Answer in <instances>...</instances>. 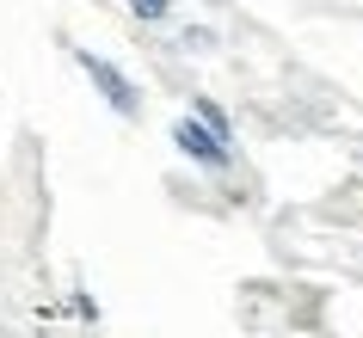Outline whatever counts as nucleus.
I'll return each instance as SVG.
<instances>
[{"label": "nucleus", "mask_w": 363, "mask_h": 338, "mask_svg": "<svg viewBox=\"0 0 363 338\" xmlns=\"http://www.w3.org/2000/svg\"><path fill=\"white\" fill-rule=\"evenodd\" d=\"M74 62H80V74L93 80L99 93H105V105H111V111H117V117H135V105H142V93H135L130 80L117 74L111 62H105V56H93V50H74Z\"/></svg>", "instance_id": "f257e3e1"}, {"label": "nucleus", "mask_w": 363, "mask_h": 338, "mask_svg": "<svg viewBox=\"0 0 363 338\" xmlns=\"http://www.w3.org/2000/svg\"><path fill=\"white\" fill-rule=\"evenodd\" d=\"M172 142L191 154L197 167H210V172H222V167H228V142H216V135L203 130L197 117H179V123H172Z\"/></svg>", "instance_id": "f03ea898"}, {"label": "nucleus", "mask_w": 363, "mask_h": 338, "mask_svg": "<svg viewBox=\"0 0 363 338\" xmlns=\"http://www.w3.org/2000/svg\"><path fill=\"white\" fill-rule=\"evenodd\" d=\"M191 117H197V123H203V130H210L216 135V142H228V111H222V105H216V98H197V105H191Z\"/></svg>", "instance_id": "7ed1b4c3"}, {"label": "nucleus", "mask_w": 363, "mask_h": 338, "mask_svg": "<svg viewBox=\"0 0 363 338\" xmlns=\"http://www.w3.org/2000/svg\"><path fill=\"white\" fill-rule=\"evenodd\" d=\"M130 13H135V19H148V25H160L172 13V0H130Z\"/></svg>", "instance_id": "20e7f679"}]
</instances>
